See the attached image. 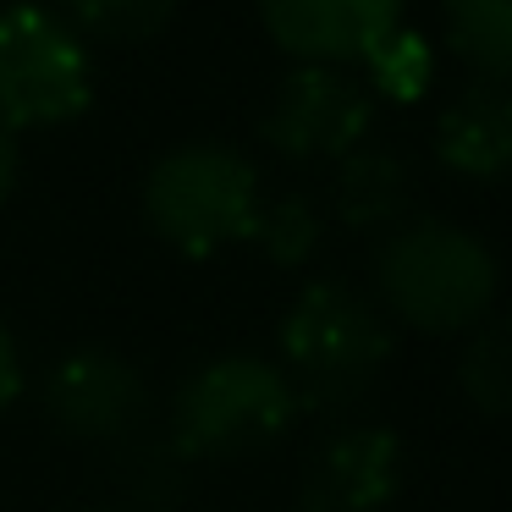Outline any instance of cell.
I'll return each mask as SVG.
<instances>
[{"mask_svg":"<svg viewBox=\"0 0 512 512\" xmlns=\"http://www.w3.org/2000/svg\"><path fill=\"white\" fill-rule=\"evenodd\" d=\"M303 512H380L402 490V441L386 424H342L303 463Z\"/></svg>","mask_w":512,"mask_h":512,"instance_id":"cell-9","label":"cell"},{"mask_svg":"<svg viewBox=\"0 0 512 512\" xmlns=\"http://www.w3.org/2000/svg\"><path fill=\"white\" fill-rule=\"evenodd\" d=\"M17 171H23V149H17V133H12V127L0 122V204L12 199Z\"/></svg>","mask_w":512,"mask_h":512,"instance_id":"cell-19","label":"cell"},{"mask_svg":"<svg viewBox=\"0 0 512 512\" xmlns=\"http://www.w3.org/2000/svg\"><path fill=\"white\" fill-rule=\"evenodd\" d=\"M17 391H23V353H17V336L0 320V413L17 402Z\"/></svg>","mask_w":512,"mask_h":512,"instance_id":"cell-18","label":"cell"},{"mask_svg":"<svg viewBox=\"0 0 512 512\" xmlns=\"http://www.w3.org/2000/svg\"><path fill=\"white\" fill-rule=\"evenodd\" d=\"M435 160L457 177H512V83H468L435 116Z\"/></svg>","mask_w":512,"mask_h":512,"instance_id":"cell-10","label":"cell"},{"mask_svg":"<svg viewBox=\"0 0 512 512\" xmlns=\"http://www.w3.org/2000/svg\"><path fill=\"white\" fill-rule=\"evenodd\" d=\"M193 457L171 441L166 430H144L127 446H116V485H122V507L133 512H171L188 496Z\"/></svg>","mask_w":512,"mask_h":512,"instance_id":"cell-12","label":"cell"},{"mask_svg":"<svg viewBox=\"0 0 512 512\" xmlns=\"http://www.w3.org/2000/svg\"><path fill=\"white\" fill-rule=\"evenodd\" d=\"M457 386L490 419H512V314H490L468 331Z\"/></svg>","mask_w":512,"mask_h":512,"instance_id":"cell-14","label":"cell"},{"mask_svg":"<svg viewBox=\"0 0 512 512\" xmlns=\"http://www.w3.org/2000/svg\"><path fill=\"white\" fill-rule=\"evenodd\" d=\"M375 100L347 67H292L265 105V144L287 160H342L369 138Z\"/></svg>","mask_w":512,"mask_h":512,"instance_id":"cell-7","label":"cell"},{"mask_svg":"<svg viewBox=\"0 0 512 512\" xmlns=\"http://www.w3.org/2000/svg\"><path fill=\"white\" fill-rule=\"evenodd\" d=\"M89 512H133V507H122V501H116V507H89Z\"/></svg>","mask_w":512,"mask_h":512,"instance_id":"cell-20","label":"cell"},{"mask_svg":"<svg viewBox=\"0 0 512 512\" xmlns=\"http://www.w3.org/2000/svg\"><path fill=\"white\" fill-rule=\"evenodd\" d=\"M248 243H259V254L281 270H298L320 254L325 243V215L309 193H281V199L259 204V221L248 232Z\"/></svg>","mask_w":512,"mask_h":512,"instance_id":"cell-15","label":"cell"},{"mask_svg":"<svg viewBox=\"0 0 512 512\" xmlns=\"http://www.w3.org/2000/svg\"><path fill=\"white\" fill-rule=\"evenodd\" d=\"M331 210L342 226L353 232H380L386 237L391 226L408 221L413 210V171L397 149L380 144H358L353 155L336 160L331 177Z\"/></svg>","mask_w":512,"mask_h":512,"instance_id":"cell-11","label":"cell"},{"mask_svg":"<svg viewBox=\"0 0 512 512\" xmlns=\"http://www.w3.org/2000/svg\"><path fill=\"white\" fill-rule=\"evenodd\" d=\"M364 67H369V83H375L386 100H419V94L430 89V45H424L413 28L386 34L364 56Z\"/></svg>","mask_w":512,"mask_h":512,"instance_id":"cell-17","label":"cell"},{"mask_svg":"<svg viewBox=\"0 0 512 512\" xmlns=\"http://www.w3.org/2000/svg\"><path fill=\"white\" fill-rule=\"evenodd\" d=\"M259 171L232 144H182L160 155L144 177V221L166 248L210 259L232 243H248L259 221Z\"/></svg>","mask_w":512,"mask_h":512,"instance_id":"cell-4","label":"cell"},{"mask_svg":"<svg viewBox=\"0 0 512 512\" xmlns=\"http://www.w3.org/2000/svg\"><path fill=\"white\" fill-rule=\"evenodd\" d=\"M45 413L61 435L83 446H127L133 435L155 430V391L133 358L111 347H78L45 375Z\"/></svg>","mask_w":512,"mask_h":512,"instance_id":"cell-6","label":"cell"},{"mask_svg":"<svg viewBox=\"0 0 512 512\" xmlns=\"http://www.w3.org/2000/svg\"><path fill=\"white\" fill-rule=\"evenodd\" d=\"M67 6V23L78 34L111 39V45H138V39H155L171 23L177 0H61Z\"/></svg>","mask_w":512,"mask_h":512,"instance_id":"cell-16","label":"cell"},{"mask_svg":"<svg viewBox=\"0 0 512 512\" xmlns=\"http://www.w3.org/2000/svg\"><path fill=\"white\" fill-rule=\"evenodd\" d=\"M501 292L496 254L468 226L408 215L375 248V303L424 336H468Z\"/></svg>","mask_w":512,"mask_h":512,"instance_id":"cell-1","label":"cell"},{"mask_svg":"<svg viewBox=\"0 0 512 512\" xmlns=\"http://www.w3.org/2000/svg\"><path fill=\"white\" fill-rule=\"evenodd\" d=\"M94 105V61L83 34L50 6L0 12V122L12 133L67 127Z\"/></svg>","mask_w":512,"mask_h":512,"instance_id":"cell-5","label":"cell"},{"mask_svg":"<svg viewBox=\"0 0 512 512\" xmlns=\"http://www.w3.org/2000/svg\"><path fill=\"white\" fill-rule=\"evenodd\" d=\"M446 45L485 83H512V0H446Z\"/></svg>","mask_w":512,"mask_h":512,"instance_id":"cell-13","label":"cell"},{"mask_svg":"<svg viewBox=\"0 0 512 512\" xmlns=\"http://www.w3.org/2000/svg\"><path fill=\"white\" fill-rule=\"evenodd\" d=\"M402 6L408 0H259V23L298 67H364L402 28Z\"/></svg>","mask_w":512,"mask_h":512,"instance_id":"cell-8","label":"cell"},{"mask_svg":"<svg viewBox=\"0 0 512 512\" xmlns=\"http://www.w3.org/2000/svg\"><path fill=\"white\" fill-rule=\"evenodd\" d=\"M298 391L259 353H221L177 386L166 435L193 463H237L270 452L298 424Z\"/></svg>","mask_w":512,"mask_h":512,"instance_id":"cell-3","label":"cell"},{"mask_svg":"<svg viewBox=\"0 0 512 512\" xmlns=\"http://www.w3.org/2000/svg\"><path fill=\"white\" fill-rule=\"evenodd\" d=\"M391 364V325L369 292L347 281H309L281 320V375L298 408L342 413Z\"/></svg>","mask_w":512,"mask_h":512,"instance_id":"cell-2","label":"cell"}]
</instances>
